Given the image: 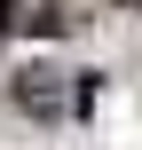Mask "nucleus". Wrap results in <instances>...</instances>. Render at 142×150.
Instances as JSON below:
<instances>
[{
    "mask_svg": "<svg viewBox=\"0 0 142 150\" xmlns=\"http://www.w3.org/2000/svg\"><path fill=\"white\" fill-rule=\"evenodd\" d=\"M16 103H24L32 119H63V111H71V87H63V71L32 63V71H16Z\"/></svg>",
    "mask_w": 142,
    "mask_h": 150,
    "instance_id": "1",
    "label": "nucleus"
},
{
    "mask_svg": "<svg viewBox=\"0 0 142 150\" xmlns=\"http://www.w3.org/2000/svg\"><path fill=\"white\" fill-rule=\"evenodd\" d=\"M32 24H40V32L55 40V32H71V8H32Z\"/></svg>",
    "mask_w": 142,
    "mask_h": 150,
    "instance_id": "2",
    "label": "nucleus"
},
{
    "mask_svg": "<svg viewBox=\"0 0 142 150\" xmlns=\"http://www.w3.org/2000/svg\"><path fill=\"white\" fill-rule=\"evenodd\" d=\"M24 24V0H0V32H16Z\"/></svg>",
    "mask_w": 142,
    "mask_h": 150,
    "instance_id": "3",
    "label": "nucleus"
},
{
    "mask_svg": "<svg viewBox=\"0 0 142 150\" xmlns=\"http://www.w3.org/2000/svg\"><path fill=\"white\" fill-rule=\"evenodd\" d=\"M119 8H142V0H119Z\"/></svg>",
    "mask_w": 142,
    "mask_h": 150,
    "instance_id": "4",
    "label": "nucleus"
}]
</instances>
